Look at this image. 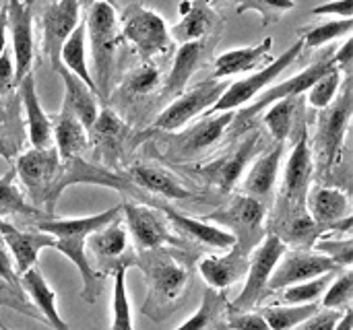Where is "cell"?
Listing matches in <instances>:
<instances>
[{
  "mask_svg": "<svg viewBox=\"0 0 353 330\" xmlns=\"http://www.w3.org/2000/svg\"><path fill=\"white\" fill-rule=\"evenodd\" d=\"M137 267L147 279V302L143 314L153 322L170 318L184 302L192 285V256L184 248L161 246L139 250Z\"/></svg>",
  "mask_w": 353,
  "mask_h": 330,
  "instance_id": "cell-1",
  "label": "cell"
},
{
  "mask_svg": "<svg viewBox=\"0 0 353 330\" xmlns=\"http://www.w3.org/2000/svg\"><path fill=\"white\" fill-rule=\"evenodd\" d=\"M122 215V205H116L103 213L91 215V217H81V219H56V217H43L35 221V229L50 234L56 244L54 250L64 254L81 273L83 277V289L81 298L87 304H93L101 291V275L93 269V262L89 260L87 254V238L101 229L103 225L112 223Z\"/></svg>",
  "mask_w": 353,
  "mask_h": 330,
  "instance_id": "cell-2",
  "label": "cell"
},
{
  "mask_svg": "<svg viewBox=\"0 0 353 330\" xmlns=\"http://www.w3.org/2000/svg\"><path fill=\"white\" fill-rule=\"evenodd\" d=\"M352 74H347L341 95H337L335 101L329 107L321 110L316 116V130L310 147L314 157V176L321 180V184H329L335 169L339 167L343 143L352 122Z\"/></svg>",
  "mask_w": 353,
  "mask_h": 330,
  "instance_id": "cell-3",
  "label": "cell"
},
{
  "mask_svg": "<svg viewBox=\"0 0 353 330\" xmlns=\"http://www.w3.org/2000/svg\"><path fill=\"white\" fill-rule=\"evenodd\" d=\"M263 134L259 128H248L244 134L228 147V151L215 155L209 161L201 163H184L182 172L188 178H194L199 184L215 190L217 194H230L242 180L248 163L261 153Z\"/></svg>",
  "mask_w": 353,
  "mask_h": 330,
  "instance_id": "cell-4",
  "label": "cell"
},
{
  "mask_svg": "<svg viewBox=\"0 0 353 330\" xmlns=\"http://www.w3.org/2000/svg\"><path fill=\"white\" fill-rule=\"evenodd\" d=\"M85 33L93 56L95 91L99 101H108L116 66V52L122 41L116 6L108 2H89L85 12Z\"/></svg>",
  "mask_w": 353,
  "mask_h": 330,
  "instance_id": "cell-5",
  "label": "cell"
},
{
  "mask_svg": "<svg viewBox=\"0 0 353 330\" xmlns=\"http://www.w3.org/2000/svg\"><path fill=\"white\" fill-rule=\"evenodd\" d=\"M225 87H228L225 79L211 76L190 89H184L143 132L132 134L130 149H137L141 143L149 141L151 136H155L159 132H180L182 128H186V124L190 120L209 112L213 107V103L221 97Z\"/></svg>",
  "mask_w": 353,
  "mask_h": 330,
  "instance_id": "cell-6",
  "label": "cell"
},
{
  "mask_svg": "<svg viewBox=\"0 0 353 330\" xmlns=\"http://www.w3.org/2000/svg\"><path fill=\"white\" fill-rule=\"evenodd\" d=\"M267 205L244 192H238L230 196L223 207L215 209L205 221L217 223L228 229L236 238V244L232 248L250 258V252L263 242L267 234Z\"/></svg>",
  "mask_w": 353,
  "mask_h": 330,
  "instance_id": "cell-7",
  "label": "cell"
},
{
  "mask_svg": "<svg viewBox=\"0 0 353 330\" xmlns=\"http://www.w3.org/2000/svg\"><path fill=\"white\" fill-rule=\"evenodd\" d=\"M118 23L122 39L141 56V60L153 62L155 56H168L174 50L165 19L141 2L128 4L118 17Z\"/></svg>",
  "mask_w": 353,
  "mask_h": 330,
  "instance_id": "cell-8",
  "label": "cell"
},
{
  "mask_svg": "<svg viewBox=\"0 0 353 330\" xmlns=\"http://www.w3.org/2000/svg\"><path fill=\"white\" fill-rule=\"evenodd\" d=\"M285 250L288 246L275 234H269V231L265 234L263 242L250 252L248 269L244 275L246 285L242 293L234 302H230V310H236V312L256 310L269 296H273L269 289V281Z\"/></svg>",
  "mask_w": 353,
  "mask_h": 330,
  "instance_id": "cell-9",
  "label": "cell"
},
{
  "mask_svg": "<svg viewBox=\"0 0 353 330\" xmlns=\"http://www.w3.org/2000/svg\"><path fill=\"white\" fill-rule=\"evenodd\" d=\"M12 167H14L17 180L21 182L23 190L29 196V203L35 209L46 213L52 188H54L60 167H62V159H60L56 147H48V149L31 147L27 151H21L17 155Z\"/></svg>",
  "mask_w": 353,
  "mask_h": 330,
  "instance_id": "cell-10",
  "label": "cell"
},
{
  "mask_svg": "<svg viewBox=\"0 0 353 330\" xmlns=\"http://www.w3.org/2000/svg\"><path fill=\"white\" fill-rule=\"evenodd\" d=\"M333 54H335V48L327 50L316 62H312L310 66H306L302 72H298L296 76H292V79H288V81H283V83L267 89V91H263L252 105L240 107V112L234 114V122L230 126V132L240 134L242 130L252 128L254 126V120L259 118V114L265 112L271 103H275L279 99H288V97H300L302 93H306L312 87V83H316L327 70H331L335 66Z\"/></svg>",
  "mask_w": 353,
  "mask_h": 330,
  "instance_id": "cell-11",
  "label": "cell"
},
{
  "mask_svg": "<svg viewBox=\"0 0 353 330\" xmlns=\"http://www.w3.org/2000/svg\"><path fill=\"white\" fill-rule=\"evenodd\" d=\"M304 52V43L302 39L298 37L281 56H277L271 64L254 70L252 74L248 76H242L234 83H228L225 91L221 93V97L213 103V107L207 112V114H219V112H234L238 107H244L246 103H250L254 97H259L271 83L277 81V76L288 68L292 66L300 54Z\"/></svg>",
  "mask_w": 353,
  "mask_h": 330,
  "instance_id": "cell-12",
  "label": "cell"
},
{
  "mask_svg": "<svg viewBox=\"0 0 353 330\" xmlns=\"http://www.w3.org/2000/svg\"><path fill=\"white\" fill-rule=\"evenodd\" d=\"M87 254L89 260H95V267L101 277L114 275L120 269L137 267L139 250L130 242V234L124 225L122 215L101 229L93 231L87 238Z\"/></svg>",
  "mask_w": 353,
  "mask_h": 330,
  "instance_id": "cell-13",
  "label": "cell"
},
{
  "mask_svg": "<svg viewBox=\"0 0 353 330\" xmlns=\"http://www.w3.org/2000/svg\"><path fill=\"white\" fill-rule=\"evenodd\" d=\"M312 178H314V157H312L308 132L302 126L292 147L290 159L285 163L283 182H281L277 203L273 205V213H283V211L306 207V196L312 186Z\"/></svg>",
  "mask_w": 353,
  "mask_h": 330,
  "instance_id": "cell-14",
  "label": "cell"
},
{
  "mask_svg": "<svg viewBox=\"0 0 353 330\" xmlns=\"http://www.w3.org/2000/svg\"><path fill=\"white\" fill-rule=\"evenodd\" d=\"M234 122V112H219V114H207L201 122H196L190 128H182V132H170L168 138H163V153L184 163L205 151H211L219 145L225 130H230Z\"/></svg>",
  "mask_w": 353,
  "mask_h": 330,
  "instance_id": "cell-15",
  "label": "cell"
},
{
  "mask_svg": "<svg viewBox=\"0 0 353 330\" xmlns=\"http://www.w3.org/2000/svg\"><path fill=\"white\" fill-rule=\"evenodd\" d=\"M130 124L114 110L103 105L97 114V120L89 128V143L95 149V159L99 165L118 172L120 163L126 159V147L130 149L132 141Z\"/></svg>",
  "mask_w": 353,
  "mask_h": 330,
  "instance_id": "cell-16",
  "label": "cell"
},
{
  "mask_svg": "<svg viewBox=\"0 0 353 330\" xmlns=\"http://www.w3.org/2000/svg\"><path fill=\"white\" fill-rule=\"evenodd\" d=\"M122 219L124 225L134 240L137 250H153L161 246H176V248H188L172 229L165 215L149 205L143 203H124L122 205Z\"/></svg>",
  "mask_w": 353,
  "mask_h": 330,
  "instance_id": "cell-17",
  "label": "cell"
},
{
  "mask_svg": "<svg viewBox=\"0 0 353 330\" xmlns=\"http://www.w3.org/2000/svg\"><path fill=\"white\" fill-rule=\"evenodd\" d=\"M85 0H48L39 10L41 52L52 70L60 66V52L66 37L81 23V6Z\"/></svg>",
  "mask_w": 353,
  "mask_h": 330,
  "instance_id": "cell-18",
  "label": "cell"
},
{
  "mask_svg": "<svg viewBox=\"0 0 353 330\" xmlns=\"http://www.w3.org/2000/svg\"><path fill=\"white\" fill-rule=\"evenodd\" d=\"M124 176L143 192L151 194L157 200H199L203 203L205 196L196 190H192L190 186H186V182L176 176L172 169H165L161 165L155 163H147V161H137L130 163L124 172Z\"/></svg>",
  "mask_w": 353,
  "mask_h": 330,
  "instance_id": "cell-19",
  "label": "cell"
},
{
  "mask_svg": "<svg viewBox=\"0 0 353 330\" xmlns=\"http://www.w3.org/2000/svg\"><path fill=\"white\" fill-rule=\"evenodd\" d=\"M337 271H341V267H337L325 254H321L316 250H294L292 248L290 252L285 250L283 256L279 258V262L271 275L269 289H271V293H277L290 285L310 281L321 275L337 273Z\"/></svg>",
  "mask_w": 353,
  "mask_h": 330,
  "instance_id": "cell-20",
  "label": "cell"
},
{
  "mask_svg": "<svg viewBox=\"0 0 353 330\" xmlns=\"http://www.w3.org/2000/svg\"><path fill=\"white\" fill-rule=\"evenodd\" d=\"M219 41V33L209 35L205 39L199 41H188V43H180L174 64L163 81V89L161 95L163 97H178L184 89H188V81L192 79L194 72H199L201 68H205V64L211 62L213 58V50Z\"/></svg>",
  "mask_w": 353,
  "mask_h": 330,
  "instance_id": "cell-21",
  "label": "cell"
},
{
  "mask_svg": "<svg viewBox=\"0 0 353 330\" xmlns=\"http://www.w3.org/2000/svg\"><path fill=\"white\" fill-rule=\"evenodd\" d=\"M6 27L10 29L12 56H14V79L17 85L33 68L35 39H33V6L23 0L6 2Z\"/></svg>",
  "mask_w": 353,
  "mask_h": 330,
  "instance_id": "cell-22",
  "label": "cell"
},
{
  "mask_svg": "<svg viewBox=\"0 0 353 330\" xmlns=\"http://www.w3.org/2000/svg\"><path fill=\"white\" fill-rule=\"evenodd\" d=\"M159 211L165 215V219L170 221L174 234L190 248L192 244L196 248H209V250H225V248H232L236 244V238L219 227V225H213L205 219H194V217H188L180 211H176L174 207H170L168 203L159 207Z\"/></svg>",
  "mask_w": 353,
  "mask_h": 330,
  "instance_id": "cell-23",
  "label": "cell"
},
{
  "mask_svg": "<svg viewBox=\"0 0 353 330\" xmlns=\"http://www.w3.org/2000/svg\"><path fill=\"white\" fill-rule=\"evenodd\" d=\"M267 231L275 234L288 248L294 250H312L316 240L325 236L329 229L319 225L306 207L292 209L283 213H273L271 219H267Z\"/></svg>",
  "mask_w": 353,
  "mask_h": 330,
  "instance_id": "cell-24",
  "label": "cell"
},
{
  "mask_svg": "<svg viewBox=\"0 0 353 330\" xmlns=\"http://www.w3.org/2000/svg\"><path fill=\"white\" fill-rule=\"evenodd\" d=\"M178 12L182 19L170 29L174 43L199 41L219 33L223 27V21L217 10L205 0H184L180 2Z\"/></svg>",
  "mask_w": 353,
  "mask_h": 330,
  "instance_id": "cell-25",
  "label": "cell"
},
{
  "mask_svg": "<svg viewBox=\"0 0 353 330\" xmlns=\"http://www.w3.org/2000/svg\"><path fill=\"white\" fill-rule=\"evenodd\" d=\"M0 229H2L0 238L4 242V246L8 248V252L12 254V262H14L19 277L37 265V256L43 248H54V244H56V240L50 234L39 231V229L21 231L6 219L0 221Z\"/></svg>",
  "mask_w": 353,
  "mask_h": 330,
  "instance_id": "cell-26",
  "label": "cell"
},
{
  "mask_svg": "<svg viewBox=\"0 0 353 330\" xmlns=\"http://www.w3.org/2000/svg\"><path fill=\"white\" fill-rule=\"evenodd\" d=\"M17 91H19V99H21V105H23V118H25V128H27L29 145L35 147V149L54 147L52 118L46 114V110L39 103V95H37V89H35L33 72H29L23 81H19Z\"/></svg>",
  "mask_w": 353,
  "mask_h": 330,
  "instance_id": "cell-27",
  "label": "cell"
},
{
  "mask_svg": "<svg viewBox=\"0 0 353 330\" xmlns=\"http://www.w3.org/2000/svg\"><path fill=\"white\" fill-rule=\"evenodd\" d=\"M271 50H273V37H265L254 45L234 48L230 52H223L213 60V79H228L242 72H254L267 66L275 60Z\"/></svg>",
  "mask_w": 353,
  "mask_h": 330,
  "instance_id": "cell-28",
  "label": "cell"
},
{
  "mask_svg": "<svg viewBox=\"0 0 353 330\" xmlns=\"http://www.w3.org/2000/svg\"><path fill=\"white\" fill-rule=\"evenodd\" d=\"M306 209L319 225L331 229L350 215V194L341 186L316 184L308 190Z\"/></svg>",
  "mask_w": 353,
  "mask_h": 330,
  "instance_id": "cell-29",
  "label": "cell"
},
{
  "mask_svg": "<svg viewBox=\"0 0 353 330\" xmlns=\"http://www.w3.org/2000/svg\"><path fill=\"white\" fill-rule=\"evenodd\" d=\"M283 149L285 145H277L269 151H265L263 155H259V159L250 165L244 184H242V192L261 200L263 205H267L275 192V184H277V176H279V167H281V157H283Z\"/></svg>",
  "mask_w": 353,
  "mask_h": 330,
  "instance_id": "cell-30",
  "label": "cell"
},
{
  "mask_svg": "<svg viewBox=\"0 0 353 330\" xmlns=\"http://www.w3.org/2000/svg\"><path fill=\"white\" fill-rule=\"evenodd\" d=\"M54 72H58L64 81V101H62L60 110H66L72 116H77L81 120V124L89 130L99 114L97 93L87 83H83L77 74L66 70L62 64Z\"/></svg>",
  "mask_w": 353,
  "mask_h": 330,
  "instance_id": "cell-31",
  "label": "cell"
},
{
  "mask_svg": "<svg viewBox=\"0 0 353 330\" xmlns=\"http://www.w3.org/2000/svg\"><path fill=\"white\" fill-rule=\"evenodd\" d=\"M248 269V258L230 248L223 256H203L199 260V273L207 281V287L228 291L234 283H238Z\"/></svg>",
  "mask_w": 353,
  "mask_h": 330,
  "instance_id": "cell-32",
  "label": "cell"
},
{
  "mask_svg": "<svg viewBox=\"0 0 353 330\" xmlns=\"http://www.w3.org/2000/svg\"><path fill=\"white\" fill-rule=\"evenodd\" d=\"M21 285L23 291L27 293L29 302L33 304V308L37 312H41L43 320L54 330H70V327L64 322V318L58 312V296L56 291L48 285V281L43 279V275L39 273L37 267L29 269L27 273L21 275Z\"/></svg>",
  "mask_w": 353,
  "mask_h": 330,
  "instance_id": "cell-33",
  "label": "cell"
},
{
  "mask_svg": "<svg viewBox=\"0 0 353 330\" xmlns=\"http://www.w3.org/2000/svg\"><path fill=\"white\" fill-rule=\"evenodd\" d=\"M52 136L60 159L83 157L91 149L89 130L81 124L77 116L66 110H60L58 118L52 122Z\"/></svg>",
  "mask_w": 353,
  "mask_h": 330,
  "instance_id": "cell-34",
  "label": "cell"
},
{
  "mask_svg": "<svg viewBox=\"0 0 353 330\" xmlns=\"http://www.w3.org/2000/svg\"><path fill=\"white\" fill-rule=\"evenodd\" d=\"M159 83H161L159 68L149 60H141V64L134 66L126 74V79L116 89L112 99L114 101H124V103L128 101V105H134V103L143 101L145 97L153 95L159 89Z\"/></svg>",
  "mask_w": 353,
  "mask_h": 330,
  "instance_id": "cell-35",
  "label": "cell"
},
{
  "mask_svg": "<svg viewBox=\"0 0 353 330\" xmlns=\"http://www.w3.org/2000/svg\"><path fill=\"white\" fill-rule=\"evenodd\" d=\"M230 310L228 291L211 289L207 287L203 291V300L199 310L188 318L184 324H180L176 330H219L223 329L225 314Z\"/></svg>",
  "mask_w": 353,
  "mask_h": 330,
  "instance_id": "cell-36",
  "label": "cell"
},
{
  "mask_svg": "<svg viewBox=\"0 0 353 330\" xmlns=\"http://www.w3.org/2000/svg\"><path fill=\"white\" fill-rule=\"evenodd\" d=\"M6 217H25V219H43L48 217L43 211L35 209L23 190L17 184L14 167H10L4 176H0V219Z\"/></svg>",
  "mask_w": 353,
  "mask_h": 330,
  "instance_id": "cell-37",
  "label": "cell"
},
{
  "mask_svg": "<svg viewBox=\"0 0 353 330\" xmlns=\"http://www.w3.org/2000/svg\"><path fill=\"white\" fill-rule=\"evenodd\" d=\"M60 64L77 74L83 83H87L95 91V83L91 76V70L87 66V33H85V19L74 27V31L66 37L62 52H60ZM97 93V91H95Z\"/></svg>",
  "mask_w": 353,
  "mask_h": 330,
  "instance_id": "cell-38",
  "label": "cell"
},
{
  "mask_svg": "<svg viewBox=\"0 0 353 330\" xmlns=\"http://www.w3.org/2000/svg\"><path fill=\"white\" fill-rule=\"evenodd\" d=\"M300 101H302L300 97H288V99H279V101H275V103H271L267 107L263 124L271 132V136H273V141L277 145L288 143Z\"/></svg>",
  "mask_w": 353,
  "mask_h": 330,
  "instance_id": "cell-39",
  "label": "cell"
},
{
  "mask_svg": "<svg viewBox=\"0 0 353 330\" xmlns=\"http://www.w3.org/2000/svg\"><path fill=\"white\" fill-rule=\"evenodd\" d=\"M0 281L4 283V291L10 293V298H12L6 306L19 310L21 314L35 316V310L31 308V302H29L27 293L23 291L21 277L17 275L14 262L10 260V252H8V248L4 246L2 240H0Z\"/></svg>",
  "mask_w": 353,
  "mask_h": 330,
  "instance_id": "cell-40",
  "label": "cell"
},
{
  "mask_svg": "<svg viewBox=\"0 0 353 330\" xmlns=\"http://www.w3.org/2000/svg\"><path fill=\"white\" fill-rule=\"evenodd\" d=\"M353 29V19H335V21H325L319 25L302 27L298 29V37L302 39L304 48L316 50L323 45H329L335 39L350 37Z\"/></svg>",
  "mask_w": 353,
  "mask_h": 330,
  "instance_id": "cell-41",
  "label": "cell"
},
{
  "mask_svg": "<svg viewBox=\"0 0 353 330\" xmlns=\"http://www.w3.org/2000/svg\"><path fill=\"white\" fill-rule=\"evenodd\" d=\"M319 308H321V302L304 304V306L277 304V306L263 308L261 314L267 320V324L271 327V330H294L296 327H300L306 318H310Z\"/></svg>",
  "mask_w": 353,
  "mask_h": 330,
  "instance_id": "cell-42",
  "label": "cell"
},
{
  "mask_svg": "<svg viewBox=\"0 0 353 330\" xmlns=\"http://www.w3.org/2000/svg\"><path fill=\"white\" fill-rule=\"evenodd\" d=\"M337 273H327V275H321L316 279L302 281V283H296V285H290V287L277 291L279 293V304H285V306H304V304H316V302H321L323 293L327 291L329 283L333 281V277Z\"/></svg>",
  "mask_w": 353,
  "mask_h": 330,
  "instance_id": "cell-43",
  "label": "cell"
},
{
  "mask_svg": "<svg viewBox=\"0 0 353 330\" xmlns=\"http://www.w3.org/2000/svg\"><path fill=\"white\" fill-rule=\"evenodd\" d=\"M339 87H341V72L337 66H333L316 83H312V87L306 91L308 105L319 110V112L329 107L335 101V97L339 95Z\"/></svg>",
  "mask_w": 353,
  "mask_h": 330,
  "instance_id": "cell-44",
  "label": "cell"
},
{
  "mask_svg": "<svg viewBox=\"0 0 353 330\" xmlns=\"http://www.w3.org/2000/svg\"><path fill=\"white\" fill-rule=\"evenodd\" d=\"M321 298V306L329 310H347L353 298V273L352 269H341L337 277L329 283L327 291Z\"/></svg>",
  "mask_w": 353,
  "mask_h": 330,
  "instance_id": "cell-45",
  "label": "cell"
},
{
  "mask_svg": "<svg viewBox=\"0 0 353 330\" xmlns=\"http://www.w3.org/2000/svg\"><path fill=\"white\" fill-rule=\"evenodd\" d=\"M126 271L128 269H120L114 273V304H112L114 320L110 330H134L128 291H126Z\"/></svg>",
  "mask_w": 353,
  "mask_h": 330,
  "instance_id": "cell-46",
  "label": "cell"
},
{
  "mask_svg": "<svg viewBox=\"0 0 353 330\" xmlns=\"http://www.w3.org/2000/svg\"><path fill=\"white\" fill-rule=\"evenodd\" d=\"M296 8V0H238L236 12H259L261 14V25L269 27L273 23H277L288 10Z\"/></svg>",
  "mask_w": 353,
  "mask_h": 330,
  "instance_id": "cell-47",
  "label": "cell"
},
{
  "mask_svg": "<svg viewBox=\"0 0 353 330\" xmlns=\"http://www.w3.org/2000/svg\"><path fill=\"white\" fill-rule=\"evenodd\" d=\"M333 234V231H331ZM312 250L325 254L327 258H331L337 267L341 269H352L353 262V242L352 236H347L345 240H341V234H335L333 238L331 236H321L316 240V244L312 246Z\"/></svg>",
  "mask_w": 353,
  "mask_h": 330,
  "instance_id": "cell-48",
  "label": "cell"
},
{
  "mask_svg": "<svg viewBox=\"0 0 353 330\" xmlns=\"http://www.w3.org/2000/svg\"><path fill=\"white\" fill-rule=\"evenodd\" d=\"M225 330H271L267 324V320L263 318L261 312L256 310H248V312H236V310H228L225 314Z\"/></svg>",
  "mask_w": 353,
  "mask_h": 330,
  "instance_id": "cell-49",
  "label": "cell"
},
{
  "mask_svg": "<svg viewBox=\"0 0 353 330\" xmlns=\"http://www.w3.org/2000/svg\"><path fill=\"white\" fill-rule=\"evenodd\" d=\"M345 310H329V308H319L310 318H306L300 327L294 330H333L337 322L341 320Z\"/></svg>",
  "mask_w": 353,
  "mask_h": 330,
  "instance_id": "cell-50",
  "label": "cell"
},
{
  "mask_svg": "<svg viewBox=\"0 0 353 330\" xmlns=\"http://www.w3.org/2000/svg\"><path fill=\"white\" fill-rule=\"evenodd\" d=\"M17 89V79H14V64L10 58V52L4 50L0 54V101L8 99L10 93Z\"/></svg>",
  "mask_w": 353,
  "mask_h": 330,
  "instance_id": "cell-51",
  "label": "cell"
},
{
  "mask_svg": "<svg viewBox=\"0 0 353 330\" xmlns=\"http://www.w3.org/2000/svg\"><path fill=\"white\" fill-rule=\"evenodd\" d=\"M2 116H4V112L0 114V157L10 163L21 153V141L6 132V124H4Z\"/></svg>",
  "mask_w": 353,
  "mask_h": 330,
  "instance_id": "cell-52",
  "label": "cell"
},
{
  "mask_svg": "<svg viewBox=\"0 0 353 330\" xmlns=\"http://www.w3.org/2000/svg\"><path fill=\"white\" fill-rule=\"evenodd\" d=\"M312 14L323 17V14H333L339 19H352L353 0H329L325 4H319L312 8Z\"/></svg>",
  "mask_w": 353,
  "mask_h": 330,
  "instance_id": "cell-53",
  "label": "cell"
},
{
  "mask_svg": "<svg viewBox=\"0 0 353 330\" xmlns=\"http://www.w3.org/2000/svg\"><path fill=\"white\" fill-rule=\"evenodd\" d=\"M333 62L335 66L339 68V72H345V74H352L353 66V50H352V35L345 37V41L335 48V54H333Z\"/></svg>",
  "mask_w": 353,
  "mask_h": 330,
  "instance_id": "cell-54",
  "label": "cell"
},
{
  "mask_svg": "<svg viewBox=\"0 0 353 330\" xmlns=\"http://www.w3.org/2000/svg\"><path fill=\"white\" fill-rule=\"evenodd\" d=\"M6 31H8V27H6V4L4 6L0 4V54L6 50Z\"/></svg>",
  "mask_w": 353,
  "mask_h": 330,
  "instance_id": "cell-55",
  "label": "cell"
},
{
  "mask_svg": "<svg viewBox=\"0 0 353 330\" xmlns=\"http://www.w3.org/2000/svg\"><path fill=\"white\" fill-rule=\"evenodd\" d=\"M353 329V312L352 308H347L341 316V320L337 322V327L333 330H352Z\"/></svg>",
  "mask_w": 353,
  "mask_h": 330,
  "instance_id": "cell-56",
  "label": "cell"
},
{
  "mask_svg": "<svg viewBox=\"0 0 353 330\" xmlns=\"http://www.w3.org/2000/svg\"><path fill=\"white\" fill-rule=\"evenodd\" d=\"M205 2H209L215 8V6H223V4H230V2H236V0H205Z\"/></svg>",
  "mask_w": 353,
  "mask_h": 330,
  "instance_id": "cell-57",
  "label": "cell"
},
{
  "mask_svg": "<svg viewBox=\"0 0 353 330\" xmlns=\"http://www.w3.org/2000/svg\"><path fill=\"white\" fill-rule=\"evenodd\" d=\"M85 2H108L112 6H116V0H85Z\"/></svg>",
  "mask_w": 353,
  "mask_h": 330,
  "instance_id": "cell-58",
  "label": "cell"
},
{
  "mask_svg": "<svg viewBox=\"0 0 353 330\" xmlns=\"http://www.w3.org/2000/svg\"><path fill=\"white\" fill-rule=\"evenodd\" d=\"M23 2H25V4H29V6H33V4H35V0H23Z\"/></svg>",
  "mask_w": 353,
  "mask_h": 330,
  "instance_id": "cell-59",
  "label": "cell"
},
{
  "mask_svg": "<svg viewBox=\"0 0 353 330\" xmlns=\"http://www.w3.org/2000/svg\"><path fill=\"white\" fill-rule=\"evenodd\" d=\"M0 329H2V330H6V327H4V324H2V320H0Z\"/></svg>",
  "mask_w": 353,
  "mask_h": 330,
  "instance_id": "cell-60",
  "label": "cell"
},
{
  "mask_svg": "<svg viewBox=\"0 0 353 330\" xmlns=\"http://www.w3.org/2000/svg\"><path fill=\"white\" fill-rule=\"evenodd\" d=\"M0 221H2V219H0ZM0 236H2V229H0ZM0 240H2V238H0Z\"/></svg>",
  "mask_w": 353,
  "mask_h": 330,
  "instance_id": "cell-61",
  "label": "cell"
},
{
  "mask_svg": "<svg viewBox=\"0 0 353 330\" xmlns=\"http://www.w3.org/2000/svg\"><path fill=\"white\" fill-rule=\"evenodd\" d=\"M0 114H2V107H0Z\"/></svg>",
  "mask_w": 353,
  "mask_h": 330,
  "instance_id": "cell-62",
  "label": "cell"
},
{
  "mask_svg": "<svg viewBox=\"0 0 353 330\" xmlns=\"http://www.w3.org/2000/svg\"><path fill=\"white\" fill-rule=\"evenodd\" d=\"M6 330H8V329H6Z\"/></svg>",
  "mask_w": 353,
  "mask_h": 330,
  "instance_id": "cell-63",
  "label": "cell"
}]
</instances>
